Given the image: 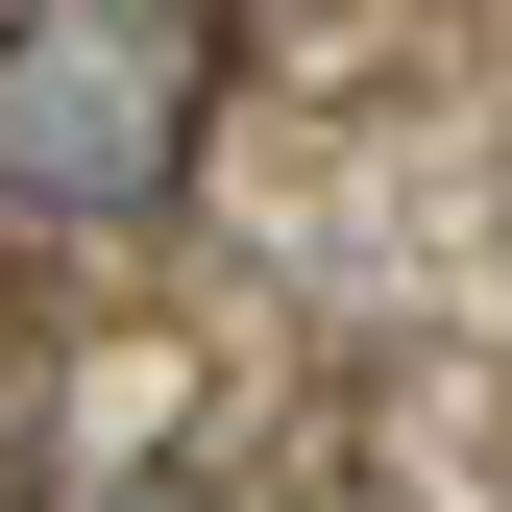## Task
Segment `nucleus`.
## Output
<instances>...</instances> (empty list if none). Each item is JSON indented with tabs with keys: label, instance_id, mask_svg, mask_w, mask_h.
Returning a JSON list of instances; mask_svg holds the SVG:
<instances>
[{
	"label": "nucleus",
	"instance_id": "nucleus-1",
	"mask_svg": "<svg viewBox=\"0 0 512 512\" xmlns=\"http://www.w3.org/2000/svg\"><path fill=\"white\" fill-rule=\"evenodd\" d=\"M220 122V0H0V220L122 244L196 196Z\"/></svg>",
	"mask_w": 512,
	"mask_h": 512
},
{
	"label": "nucleus",
	"instance_id": "nucleus-2",
	"mask_svg": "<svg viewBox=\"0 0 512 512\" xmlns=\"http://www.w3.org/2000/svg\"><path fill=\"white\" fill-rule=\"evenodd\" d=\"M98 512H244V488H196V464H171V488H98Z\"/></svg>",
	"mask_w": 512,
	"mask_h": 512
}]
</instances>
